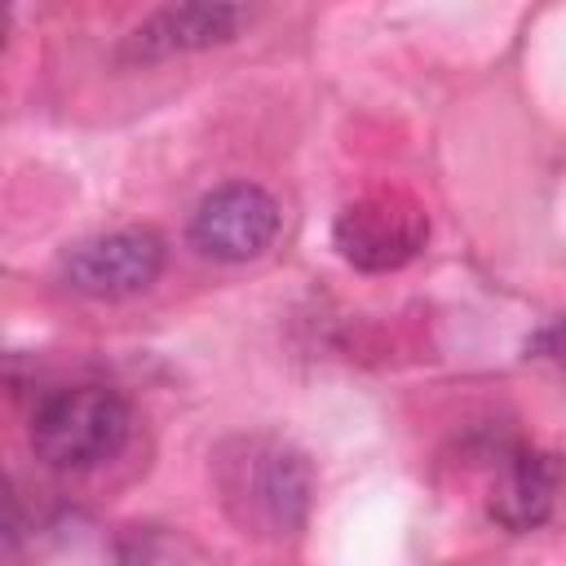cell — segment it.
Listing matches in <instances>:
<instances>
[{
    "label": "cell",
    "mask_w": 566,
    "mask_h": 566,
    "mask_svg": "<svg viewBox=\"0 0 566 566\" xmlns=\"http://www.w3.org/2000/svg\"><path fill=\"white\" fill-rule=\"evenodd\" d=\"M217 486L230 517L256 535H292L305 526L314 478L310 460L283 438H234L217 451Z\"/></svg>",
    "instance_id": "1"
},
{
    "label": "cell",
    "mask_w": 566,
    "mask_h": 566,
    "mask_svg": "<svg viewBox=\"0 0 566 566\" xmlns=\"http://www.w3.org/2000/svg\"><path fill=\"white\" fill-rule=\"evenodd\" d=\"M128 433H133V411L106 385L53 389L31 411V451L57 473H84L115 460Z\"/></svg>",
    "instance_id": "2"
},
{
    "label": "cell",
    "mask_w": 566,
    "mask_h": 566,
    "mask_svg": "<svg viewBox=\"0 0 566 566\" xmlns=\"http://www.w3.org/2000/svg\"><path fill=\"white\" fill-rule=\"evenodd\" d=\"M424 239H429L424 208L411 195H398V190L354 199L349 208H340V217L332 226L336 252L354 270H367V274L402 270L407 261H416L424 252Z\"/></svg>",
    "instance_id": "3"
},
{
    "label": "cell",
    "mask_w": 566,
    "mask_h": 566,
    "mask_svg": "<svg viewBox=\"0 0 566 566\" xmlns=\"http://www.w3.org/2000/svg\"><path fill=\"white\" fill-rule=\"evenodd\" d=\"M164 270V239L155 230L88 234L62 252V279L93 301H119L146 292Z\"/></svg>",
    "instance_id": "4"
},
{
    "label": "cell",
    "mask_w": 566,
    "mask_h": 566,
    "mask_svg": "<svg viewBox=\"0 0 566 566\" xmlns=\"http://www.w3.org/2000/svg\"><path fill=\"white\" fill-rule=\"evenodd\" d=\"M279 203L252 181L217 186L190 212V243L212 261H252L279 234Z\"/></svg>",
    "instance_id": "5"
},
{
    "label": "cell",
    "mask_w": 566,
    "mask_h": 566,
    "mask_svg": "<svg viewBox=\"0 0 566 566\" xmlns=\"http://www.w3.org/2000/svg\"><path fill=\"white\" fill-rule=\"evenodd\" d=\"M562 460L535 447H509L500 455L495 482H491V500L486 513L491 522H500L504 531H535L553 517L557 509V491H562Z\"/></svg>",
    "instance_id": "6"
},
{
    "label": "cell",
    "mask_w": 566,
    "mask_h": 566,
    "mask_svg": "<svg viewBox=\"0 0 566 566\" xmlns=\"http://www.w3.org/2000/svg\"><path fill=\"white\" fill-rule=\"evenodd\" d=\"M248 18L252 13L243 4H168V9H155L142 27L128 31L124 57L155 62V57H172V53L226 44V40H234V31Z\"/></svg>",
    "instance_id": "7"
},
{
    "label": "cell",
    "mask_w": 566,
    "mask_h": 566,
    "mask_svg": "<svg viewBox=\"0 0 566 566\" xmlns=\"http://www.w3.org/2000/svg\"><path fill=\"white\" fill-rule=\"evenodd\" d=\"M526 358H544V363L566 367V314L553 318V323H544V327L526 340Z\"/></svg>",
    "instance_id": "8"
}]
</instances>
